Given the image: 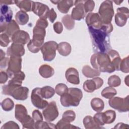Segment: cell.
<instances>
[{"mask_svg":"<svg viewBox=\"0 0 129 129\" xmlns=\"http://www.w3.org/2000/svg\"><path fill=\"white\" fill-rule=\"evenodd\" d=\"M94 51L97 52L106 53L110 48L109 33L103 28H94L88 27Z\"/></svg>","mask_w":129,"mask_h":129,"instance_id":"cell-1","label":"cell"},{"mask_svg":"<svg viewBox=\"0 0 129 129\" xmlns=\"http://www.w3.org/2000/svg\"><path fill=\"white\" fill-rule=\"evenodd\" d=\"M90 61L94 69L99 72L111 73L115 71L107 53L97 52L93 54Z\"/></svg>","mask_w":129,"mask_h":129,"instance_id":"cell-2","label":"cell"},{"mask_svg":"<svg viewBox=\"0 0 129 129\" xmlns=\"http://www.w3.org/2000/svg\"><path fill=\"white\" fill-rule=\"evenodd\" d=\"M45 28L35 25L33 29V38L27 44L28 49L32 53H37L44 44L45 36Z\"/></svg>","mask_w":129,"mask_h":129,"instance_id":"cell-3","label":"cell"},{"mask_svg":"<svg viewBox=\"0 0 129 129\" xmlns=\"http://www.w3.org/2000/svg\"><path fill=\"white\" fill-rule=\"evenodd\" d=\"M83 97L82 91L77 88L68 89L67 93L60 96V101L64 107L77 106L79 105Z\"/></svg>","mask_w":129,"mask_h":129,"instance_id":"cell-4","label":"cell"},{"mask_svg":"<svg viewBox=\"0 0 129 129\" xmlns=\"http://www.w3.org/2000/svg\"><path fill=\"white\" fill-rule=\"evenodd\" d=\"M15 117L22 123L23 128L31 129L34 128V120L28 114L27 109L24 105L20 104L16 105Z\"/></svg>","mask_w":129,"mask_h":129,"instance_id":"cell-5","label":"cell"},{"mask_svg":"<svg viewBox=\"0 0 129 129\" xmlns=\"http://www.w3.org/2000/svg\"><path fill=\"white\" fill-rule=\"evenodd\" d=\"M98 12L102 23H110L114 15L112 1L107 0L102 2Z\"/></svg>","mask_w":129,"mask_h":129,"instance_id":"cell-6","label":"cell"},{"mask_svg":"<svg viewBox=\"0 0 129 129\" xmlns=\"http://www.w3.org/2000/svg\"><path fill=\"white\" fill-rule=\"evenodd\" d=\"M57 46V43L54 41H47L42 45L40 50L45 61H50L55 58Z\"/></svg>","mask_w":129,"mask_h":129,"instance_id":"cell-7","label":"cell"},{"mask_svg":"<svg viewBox=\"0 0 129 129\" xmlns=\"http://www.w3.org/2000/svg\"><path fill=\"white\" fill-rule=\"evenodd\" d=\"M128 97L127 95L125 98H120L119 97H112L108 101L110 106L119 112H127L129 109Z\"/></svg>","mask_w":129,"mask_h":129,"instance_id":"cell-8","label":"cell"},{"mask_svg":"<svg viewBox=\"0 0 129 129\" xmlns=\"http://www.w3.org/2000/svg\"><path fill=\"white\" fill-rule=\"evenodd\" d=\"M21 63L22 58L21 57L16 56H10L8 67L6 69V72L10 78H11L14 74L21 71Z\"/></svg>","mask_w":129,"mask_h":129,"instance_id":"cell-9","label":"cell"},{"mask_svg":"<svg viewBox=\"0 0 129 129\" xmlns=\"http://www.w3.org/2000/svg\"><path fill=\"white\" fill-rule=\"evenodd\" d=\"M31 100L33 105L38 109H44L48 105V102L44 100L41 95L40 88H35L32 90Z\"/></svg>","mask_w":129,"mask_h":129,"instance_id":"cell-10","label":"cell"},{"mask_svg":"<svg viewBox=\"0 0 129 129\" xmlns=\"http://www.w3.org/2000/svg\"><path fill=\"white\" fill-rule=\"evenodd\" d=\"M43 115L46 121L51 122L54 120L58 116V111L54 101L50 102L42 111Z\"/></svg>","mask_w":129,"mask_h":129,"instance_id":"cell-11","label":"cell"},{"mask_svg":"<svg viewBox=\"0 0 129 129\" xmlns=\"http://www.w3.org/2000/svg\"><path fill=\"white\" fill-rule=\"evenodd\" d=\"M103 84V80L99 77L94 78L92 80H87L83 84L84 90L88 93H92L99 89Z\"/></svg>","mask_w":129,"mask_h":129,"instance_id":"cell-12","label":"cell"},{"mask_svg":"<svg viewBox=\"0 0 129 129\" xmlns=\"http://www.w3.org/2000/svg\"><path fill=\"white\" fill-rule=\"evenodd\" d=\"M84 1H76L74 2L75 7L72 11L71 17L74 20L80 21L83 19L86 15L84 9Z\"/></svg>","mask_w":129,"mask_h":129,"instance_id":"cell-13","label":"cell"},{"mask_svg":"<svg viewBox=\"0 0 129 129\" xmlns=\"http://www.w3.org/2000/svg\"><path fill=\"white\" fill-rule=\"evenodd\" d=\"M128 17L129 10L127 8H118L115 15V22L117 26L122 27L125 25Z\"/></svg>","mask_w":129,"mask_h":129,"instance_id":"cell-14","label":"cell"},{"mask_svg":"<svg viewBox=\"0 0 129 129\" xmlns=\"http://www.w3.org/2000/svg\"><path fill=\"white\" fill-rule=\"evenodd\" d=\"M49 10L47 5L39 2H34L32 11L40 18L46 19L48 18Z\"/></svg>","mask_w":129,"mask_h":129,"instance_id":"cell-15","label":"cell"},{"mask_svg":"<svg viewBox=\"0 0 129 129\" xmlns=\"http://www.w3.org/2000/svg\"><path fill=\"white\" fill-rule=\"evenodd\" d=\"M86 22L88 27L94 28H100L102 24L98 14L89 13L86 17Z\"/></svg>","mask_w":129,"mask_h":129,"instance_id":"cell-16","label":"cell"},{"mask_svg":"<svg viewBox=\"0 0 129 129\" xmlns=\"http://www.w3.org/2000/svg\"><path fill=\"white\" fill-rule=\"evenodd\" d=\"M11 40L14 43L24 45L30 41V36L27 32L19 30L12 36Z\"/></svg>","mask_w":129,"mask_h":129,"instance_id":"cell-17","label":"cell"},{"mask_svg":"<svg viewBox=\"0 0 129 129\" xmlns=\"http://www.w3.org/2000/svg\"><path fill=\"white\" fill-rule=\"evenodd\" d=\"M24 45L21 44L13 43L7 50L8 56H16L21 57L25 54Z\"/></svg>","mask_w":129,"mask_h":129,"instance_id":"cell-18","label":"cell"},{"mask_svg":"<svg viewBox=\"0 0 129 129\" xmlns=\"http://www.w3.org/2000/svg\"><path fill=\"white\" fill-rule=\"evenodd\" d=\"M13 12L8 5L1 4L0 24L8 23L12 20Z\"/></svg>","mask_w":129,"mask_h":129,"instance_id":"cell-19","label":"cell"},{"mask_svg":"<svg viewBox=\"0 0 129 129\" xmlns=\"http://www.w3.org/2000/svg\"><path fill=\"white\" fill-rule=\"evenodd\" d=\"M29 89L26 87H19L14 89L11 92L10 96L18 100H25L28 96Z\"/></svg>","mask_w":129,"mask_h":129,"instance_id":"cell-20","label":"cell"},{"mask_svg":"<svg viewBox=\"0 0 129 129\" xmlns=\"http://www.w3.org/2000/svg\"><path fill=\"white\" fill-rule=\"evenodd\" d=\"M65 76L68 82L72 84L78 85L80 83L79 73L74 68H70L67 69Z\"/></svg>","mask_w":129,"mask_h":129,"instance_id":"cell-21","label":"cell"},{"mask_svg":"<svg viewBox=\"0 0 129 129\" xmlns=\"http://www.w3.org/2000/svg\"><path fill=\"white\" fill-rule=\"evenodd\" d=\"M107 53L109 55L110 58L111 63L112 65L114 66V67L115 68V70L120 71L119 67H120V64L121 59L117 51L114 50L110 49L107 52Z\"/></svg>","mask_w":129,"mask_h":129,"instance_id":"cell-22","label":"cell"},{"mask_svg":"<svg viewBox=\"0 0 129 129\" xmlns=\"http://www.w3.org/2000/svg\"><path fill=\"white\" fill-rule=\"evenodd\" d=\"M14 3L21 11L26 12L32 11L34 2L27 0L14 1Z\"/></svg>","mask_w":129,"mask_h":129,"instance_id":"cell-23","label":"cell"},{"mask_svg":"<svg viewBox=\"0 0 129 129\" xmlns=\"http://www.w3.org/2000/svg\"><path fill=\"white\" fill-rule=\"evenodd\" d=\"M39 74L44 78H49L54 74V71L52 67L48 64H42L39 69Z\"/></svg>","mask_w":129,"mask_h":129,"instance_id":"cell-24","label":"cell"},{"mask_svg":"<svg viewBox=\"0 0 129 129\" xmlns=\"http://www.w3.org/2000/svg\"><path fill=\"white\" fill-rule=\"evenodd\" d=\"M57 9L61 13L66 14L67 13L70 8L74 5L73 1H58L57 2Z\"/></svg>","mask_w":129,"mask_h":129,"instance_id":"cell-25","label":"cell"},{"mask_svg":"<svg viewBox=\"0 0 129 129\" xmlns=\"http://www.w3.org/2000/svg\"><path fill=\"white\" fill-rule=\"evenodd\" d=\"M57 50L60 55L67 56L69 55L71 52V46L67 42H61L58 44Z\"/></svg>","mask_w":129,"mask_h":129,"instance_id":"cell-26","label":"cell"},{"mask_svg":"<svg viewBox=\"0 0 129 129\" xmlns=\"http://www.w3.org/2000/svg\"><path fill=\"white\" fill-rule=\"evenodd\" d=\"M15 19L18 24L20 25H24L28 22L29 17L26 12L21 10L16 13Z\"/></svg>","mask_w":129,"mask_h":129,"instance_id":"cell-27","label":"cell"},{"mask_svg":"<svg viewBox=\"0 0 129 129\" xmlns=\"http://www.w3.org/2000/svg\"><path fill=\"white\" fill-rule=\"evenodd\" d=\"M19 28H20L18 23L15 20H12L11 22L7 24L5 33L9 37H12V36L16 32L20 30Z\"/></svg>","mask_w":129,"mask_h":129,"instance_id":"cell-28","label":"cell"},{"mask_svg":"<svg viewBox=\"0 0 129 129\" xmlns=\"http://www.w3.org/2000/svg\"><path fill=\"white\" fill-rule=\"evenodd\" d=\"M83 74L87 78H94L98 77L100 75L99 71L96 69H92L88 65L84 66L82 69Z\"/></svg>","mask_w":129,"mask_h":129,"instance_id":"cell-29","label":"cell"},{"mask_svg":"<svg viewBox=\"0 0 129 129\" xmlns=\"http://www.w3.org/2000/svg\"><path fill=\"white\" fill-rule=\"evenodd\" d=\"M83 124L85 128L93 129V128H103L98 125L94 121L93 117L90 115L85 116L83 119Z\"/></svg>","mask_w":129,"mask_h":129,"instance_id":"cell-30","label":"cell"},{"mask_svg":"<svg viewBox=\"0 0 129 129\" xmlns=\"http://www.w3.org/2000/svg\"><path fill=\"white\" fill-rule=\"evenodd\" d=\"M91 106L96 112H101L104 108V103L99 98H94L91 101Z\"/></svg>","mask_w":129,"mask_h":129,"instance_id":"cell-31","label":"cell"},{"mask_svg":"<svg viewBox=\"0 0 129 129\" xmlns=\"http://www.w3.org/2000/svg\"><path fill=\"white\" fill-rule=\"evenodd\" d=\"M103 119L105 124H110L113 122L116 118V113L114 110H108L103 112Z\"/></svg>","mask_w":129,"mask_h":129,"instance_id":"cell-32","label":"cell"},{"mask_svg":"<svg viewBox=\"0 0 129 129\" xmlns=\"http://www.w3.org/2000/svg\"><path fill=\"white\" fill-rule=\"evenodd\" d=\"M41 94L43 98L49 99L55 94V90L50 86H46L41 88Z\"/></svg>","mask_w":129,"mask_h":129,"instance_id":"cell-33","label":"cell"},{"mask_svg":"<svg viewBox=\"0 0 129 129\" xmlns=\"http://www.w3.org/2000/svg\"><path fill=\"white\" fill-rule=\"evenodd\" d=\"M62 22L64 27L68 30H72L75 26V21L72 18L71 15H67L64 16L61 19Z\"/></svg>","mask_w":129,"mask_h":129,"instance_id":"cell-34","label":"cell"},{"mask_svg":"<svg viewBox=\"0 0 129 129\" xmlns=\"http://www.w3.org/2000/svg\"><path fill=\"white\" fill-rule=\"evenodd\" d=\"M117 94L116 90L112 87H107L101 92L102 97L106 99H111Z\"/></svg>","mask_w":129,"mask_h":129,"instance_id":"cell-35","label":"cell"},{"mask_svg":"<svg viewBox=\"0 0 129 129\" xmlns=\"http://www.w3.org/2000/svg\"><path fill=\"white\" fill-rule=\"evenodd\" d=\"M35 128H55V125L48 121H36L34 124Z\"/></svg>","mask_w":129,"mask_h":129,"instance_id":"cell-36","label":"cell"},{"mask_svg":"<svg viewBox=\"0 0 129 129\" xmlns=\"http://www.w3.org/2000/svg\"><path fill=\"white\" fill-rule=\"evenodd\" d=\"M1 106L4 110L9 111L12 110L14 108V103L11 99L7 98L3 100L1 103Z\"/></svg>","mask_w":129,"mask_h":129,"instance_id":"cell-37","label":"cell"},{"mask_svg":"<svg viewBox=\"0 0 129 129\" xmlns=\"http://www.w3.org/2000/svg\"><path fill=\"white\" fill-rule=\"evenodd\" d=\"M76 118V114L75 112L71 110H67L63 112L62 116V119L68 122H71L75 119Z\"/></svg>","mask_w":129,"mask_h":129,"instance_id":"cell-38","label":"cell"},{"mask_svg":"<svg viewBox=\"0 0 129 129\" xmlns=\"http://www.w3.org/2000/svg\"><path fill=\"white\" fill-rule=\"evenodd\" d=\"M108 84L112 87H116L119 86L121 84L120 78L116 75L111 76L108 79Z\"/></svg>","mask_w":129,"mask_h":129,"instance_id":"cell-39","label":"cell"},{"mask_svg":"<svg viewBox=\"0 0 129 129\" xmlns=\"http://www.w3.org/2000/svg\"><path fill=\"white\" fill-rule=\"evenodd\" d=\"M79 128V127L73 125L70 123L68 122L63 119H61L58 121L57 124L55 125V128Z\"/></svg>","mask_w":129,"mask_h":129,"instance_id":"cell-40","label":"cell"},{"mask_svg":"<svg viewBox=\"0 0 129 129\" xmlns=\"http://www.w3.org/2000/svg\"><path fill=\"white\" fill-rule=\"evenodd\" d=\"M68 88L67 86L63 83H59L55 87V92L59 96H62L64 94L67 92L68 91Z\"/></svg>","mask_w":129,"mask_h":129,"instance_id":"cell-41","label":"cell"},{"mask_svg":"<svg viewBox=\"0 0 129 129\" xmlns=\"http://www.w3.org/2000/svg\"><path fill=\"white\" fill-rule=\"evenodd\" d=\"M119 69L121 71L124 73H128L129 72L128 67V56L124 58L121 60Z\"/></svg>","mask_w":129,"mask_h":129,"instance_id":"cell-42","label":"cell"},{"mask_svg":"<svg viewBox=\"0 0 129 129\" xmlns=\"http://www.w3.org/2000/svg\"><path fill=\"white\" fill-rule=\"evenodd\" d=\"M93 118L95 122L100 126H101L105 124L103 119V112H98V113H97L94 115Z\"/></svg>","mask_w":129,"mask_h":129,"instance_id":"cell-43","label":"cell"},{"mask_svg":"<svg viewBox=\"0 0 129 129\" xmlns=\"http://www.w3.org/2000/svg\"><path fill=\"white\" fill-rule=\"evenodd\" d=\"M95 7V3L93 1H84V9L85 13L92 12Z\"/></svg>","mask_w":129,"mask_h":129,"instance_id":"cell-44","label":"cell"},{"mask_svg":"<svg viewBox=\"0 0 129 129\" xmlns=\"http://www.w3.org/2000/svg\"><path fill=\"white\" fill-rule=\"evenodd\" d=\"M10 42L9 36L6 34L2 33L0 35V44L2 47H7Z\"/></svg>","mask_w":129,"mask_h":129,"instance_id":"cell-45","label":"cell"},{"mask_svg":"<svg viewBox=\"0 0 129 129\" xmlns=\"http://www.w3.org/2000/svg\"><path fill=\"white\" fill-rule=\"evenodd\" d=\"M8 128H19V126L17 123L13 121H9L5 123L2 127L1 129H8Z\"/></svg>","mask_w":129,"mask_h":129,"instance_id":"cell-46","label":"cell"},{"mask_svg":"<svg viewBox=\"0 0 129 129\" xmlns=\"http://www.w3.org/2000/svg\"><path fill=\"white\" fill-rule=\"evenodd\" d=\"M32 118L34 120L41 121L43 120V117L41 112L38 110H34L32 112Z\"/></svg>","mask_w":129,"mask_h":129,"instance_id":"cell-47","label":"cell"},{"mask_svg":"<svg viewBox=\"0 0 129 129\" xmlns=\"http://www.w3.org/2000/svg\"><path fill=\"white\" fill-rule=\"evenodd\" d=\"M53 29L56 33L60 34L63 30V27L61 23L60 22H55L53 24Z\"/></svg>","mask_w":129,"mask_h":129,"instance_id":"cell-48","label":"cell"},{"mask_svg":"<svg viewBox=\"0 0 129 129\" xmlns=\"http://www.w3.org/2000/svg\"><path fill=\"white\" fill-rule=\"evenodd\" d=\"M48 18L51 23L54 22V21L57 18V14L54 11L53 9L52 8L49 10V14L48 15Z\"/></svg>","mask_w":129,"mask_h":129,"instance_id":"cell-49","label":"cell"},{"mask_svg":"<svg viewBox=\"0 0 129 129\" xmlns=\"http://www.w3.org/2000/svg\"><path fill=\"white\" fill-rule=\"evenodd\" d=\"M8 78L9 76L7 72H5L4 71H1L0 77V83L1 84L6 83L8 81Z\"/></svg>","mask_w":129,"mask_h":129,"instance_id":"cell-50","label":"cell"},{"mask_svg":"<svg viewBox=\"0 0 129 129\" xmlns=\"http://www.w3.org/2000/svg\"><path fill=\"white\" fill-rule=\"evenodd\" d=\"M36 25H38V26L43 27L46 28L47 27L48 25V23L47 21L46 20V19L39 18L37 21V22L36 23Z\"/></svg>","mask_w":129,"mask_h":129,"instance_id":"cell-51","label":"cell"},{"mask_svg":"<svg viewBox=\"0 0 129 129\" xmlns=\"http://www.w3.org/2000/svg\"><path fill=\"white\" fill-rule=\"evenodd\" d=\"M9 57H5L4 58L0 60V64H1V69H5L7 68L8 67V61H9Z\"/></svg>","mask_w":129,"mask_h":129,"instance_id":"cell-52","label":"cell"},{"mask_svg":"<svg viewBox=\"0 0 129 129\" xmlns=\"http://www.w3.org/2000/svg\"><path fill=\"white\" fill-rule=\"evenodd\" d=\"M128 128V124H124L123 123H118L116 124V125L114 127V128Z\"/></svg>","mask_w":129,"mask_h":129,"instance_id":"cell-53","label":"cell"},{"mask_svg":"<svg viewBox=\"0 0 129 129\" xmlns=\"http://www.w3.org/2000/svg\"><path fill=\"white\" fill-rule=\"evenodd\" d=\"M0 3L1 5H12L13 4H15L14 1H1Z\"/></svg>","mask_w":129,"mask_h":129,"instance_id":"cell-54","label":"cell"},{"mask_svg":"<svg viewBox=\"0 0 129 129\" xmlns=\"http://www.w3.org/2000/svg\"><path fill=\"white\" fill-rule=\"evenodd\" d=\"M5 52H4L2 49H1V59L0 60L4 58L5 57Z\"/></svg>","mask_w":129,"mask_h":129,"instance_id":"cell-55","label":"cell"},{"mask_svg":"<svg viewBox=\"0 0 129 129\" xmlns=\"http://www.w3.org/2000/svg\"><path fill=\"white\" fill-rule=\"evenodd\" d=\"M128 77H129V76H126V78H125V79H124V82L125 83L126 85L127 86H128Z\"/></svg>","mask_w":129,"mask_h":129,"instance_id":"cell-56","label":"cell"},{"mask_svg":"<svg viewBox=\"0 0 129 129\" xmlns=\"http://www.w3.org/2000/svg\"><path fill=\"white\" fill-rule=\"evenodd\" d=\"M116 5H120V3H121L123 1H113Z\"/></svg>","mask_w":129,"mask_h":129,"instance_id":"cell-57","label":"cell"}]
</instances>
